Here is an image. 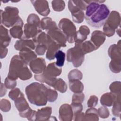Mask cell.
<instances>
[{
  "mask_svg": "<svg viewBox=\"0 0 121 121\" xmlns=\"http://www.w3.org/2000/svg\"><path fill=\"white\" fill-rule=\"evenodd\" d=\"M41 28L43 30H45L46 31L54 27L57 26L55 22L52 20L51 17H46L42 18L40 23Z\"/></svg>",
  "mask_w": 121,
  "mask_h": 121,
  "instance_id": "cell-24",
  "label": "cell"
},
{
  "mask_svg": "<svg viewBox=\"0 0 121 121\" xmlns=\"http://www.w3.org/2000/svg\"><path fill=\"white\" fill-rule=\"evenodd\" d=\"M85 99V95L83 93H75L72 97V102L73 103H82Z\"/></svg>",
  "mask_w": 121,
  "mask_h": 121,
  "instance_id": "cell-41",
  "label": "cell"
},
{
  "mask_svg": "<svg viewBox=\"0 0 121 121\" xmlns=\"http://www.w3.org/2000/svg\"><path fill=\"white\" fill-rule=\"evenodd\" d=\"M117 95L113 93H107L104 94L101 97L100 103L102 105L104 106L110 107L113 105Z\"/></svg>",
  "mask_w": 121,
  "mask_h": 121,
  "instance_id": "cell-22",
  "label": "cell"
},
{
  "mask_svg": "<svg viewBox=\"0 0 121 121\" xmlns=\"http://www.w3.org/2000/svg\"><path fill=\"white\" fill-rule=\"evenodd\" d=\"M121 44H112L109 47L108 55L112 60L109 63L110 69L112 72L117 73L121 71Z\"/></svg>",
  "mask_w": 121,
  "mask_h": 121,
  "instance_id": "cell-6",
  "label": "cell"
},
{
  "mask_svg": "<svg viewBox=\"0 0 121 121\" xmlns=\"http://www.w3.org/2000/svg\"><path fill=\"white\" fill-rule=\"evenodd\" d=\"M8 50L6 48L0 47V58H4L7 55Z\"/></svg>",
  "mask_w": 121,
  "mask_h": 121,
  "instance_id": "cell-47",
  "label": "cell"
},
{
  "mask_svg": "<svg viewBox=\"0 0 121 121\" xmlns=\"http://www.w3.org/2000/svg\"><path fill=\"white\" fill-rule=\"evenodd\" d=\"M68 78L69 81L75 80H81L82 78V74L81 72L77 69L71 70L68 74Z\"/></svg>",
  "mask_w": 121,
  "mask_h": 121,
  "instance_id": "cell-34",
  "label": "cell"
},
{
  "mask_svg": "<svg viewBox=\"0 0 121 121\" xmlns=\"http://www.w3.org/2000/svg\"><path fill=\"white\" fill-rule=\"evenodd\" d=\"M36 11L43 16H47L50 12L48 1L46 0H31Z\"/></svg>",
  "mask_w": 121,
  "mask_h": 121,
  "instance_id": "cell-14",
  "label": "cell"
},
{
  "mask_svg": "<svg viewBox=\"0 0 121 121\" xmlns=\"http://www.w3.org/2000/svg\"><path fill=\"white\" fill-rule=\"evenodd\" d=\"M73 117V112L71 105L62 104L59 109V120L60 121H71Z\"/></svg>",
  "mask_w": 121,
  "mask_h": 121,
  "instance_id": "cell-12",
  "label": "cell"
},
{
  "mask_svg": "<svg viewBox=\"0 0 121 121\" xmlns=\"http://www.w3.org/2000/svg\"><path fill=\"white\" fill-rule=\"evenodd\" d=\"M71 16L73 21L76 23H81L85 17L84 12L83 10H78L71 13Z\"/></svg>",
  "mask_w": 121,
  "mask_h": 121,
  "instance_id": "cell-33",
  "label": "cell"
},
{
  "mask_svg": "<svg viewBox=\"0 0 121 121\" xmlns=\"http://www.w3.org/2000/svg\"><path fill=\"white\" fill-rule=\"evenodd\" d=\"M46 32L52 39L61 47L66 46V37L57 26L47 30Z\"/></svg>",
  "mask_w": 121,
  "mask_h": 121,
  "instance_id": "cell-10",
  "label": "cell"
},
{
  "mask_svg": "<svg viewBox=\"0 0 121 121\" xmlns=\"http://www.w3.org/2000/svg\"><path fill=\"white\" fill-rule=\"evenodd\" d=\"M47 95L48 101L50 102H53L57 98L58 93L55 90H52L50 88H49L47 90Z\"/></svg>",
  "mask_w": 121,
  "mask_h": 121,
  "instance_id": "cell-38",
  "label": "cell"
},
{
  "mask_svg": "<svg viewBox=\"0 0 121 121\" xmlns=\"http://www.w3.org/2000/svg\"><path fill=\"white\" fill-rule=\"evenodd\" d=\"M105 40V35L103 32L99 30L94 31L91 35L90 41L95 47L96 50L104 43Z\"/></svg>",
  "mask_w": 121,
  "mask_h": 121,
  "instance_id": "cell-15",
  "label": "cell"
},
{
  "mask_svg": "<svg viewBox=\"0 0 121 121\" xmlns=\"http://www.w3.org/2000/svg\"><path fill=\"white\" fill-rule=\"evenodd\" d=\"M59 27L65 35L69 43L75 42L77 31L75 25L70 20L66 18H62L59 21Z\"/></svg>",
  "mask_w": 121,
  "mask_h": 121,
  "instance_id": "cell-8",
  "label": "cell"
},
{
  "mask_svg": "<svg viewBox=\"0 0 121 121\" xmlns=\"http://www.w3.org/2000/svg\"><path fill=\"white\" fill-rule=\"evenodd\" d=\"M71 106L73 112V117L77 114L81 112L83 109V106L81 103L72 102Z\"/></svg>",
  "mask_w": 121,
  "mask_h": 121,
  "instance_id": "cell-39",
  "label": "cell"
},
{
  "mask_svg": "<svg viewBox=\"0 0 121 121\" xmlns=\"http://www.w3.org/2000/svg\"><path fill=\"white\" fill-rule=\"evenodd\" d=\"M54 89L61 93H64L67 89V85L62 79L57 78V80L53 86Z\"/></svg>",
  "mask_w": 121,
  "mask_h": 121,
  "instance_id": "cell-31",
  "label": "cell"
},
{
  "mask_svg": "<svg viewBox=\"0 0 121 121\" xmlns=\"http://www.w3.org/2000/svg\"><path fill=\"white\" fill-rule=\"evenodd\" d=\"M32 77V74L27 65L23 67L18 73V78L22 80H28L31 78Z\"/></svg>",
  "mask_w": 121,
  "mask_h": 121,
  "instance_id": "cell-28",
  "label": "cell"
},
{
  "mask_svg": "<svg viewBox=\"0 0 121 121\" xmlns=\"http://www.w3.org/2000/svg\"><path fill=\"white\" fill-rule=\"evenodd\" d=\"M120 23L121 17L119 13L116 11H112L104 25L103 33L105 35L108 37L112 36L115 30L120 27Z\"/></svg>",
  "mask_w": 121,
  "mask_h": 121,
  "instance_id": "cell-5",
  "label": "cell"
},
{
  "mask_svg": "<svg viewBox=\"0 0 121 121\" xmlns=\"http://www.w3.org/2000/svg\"><path fill=\"white\" fill-rule=\"evenodd\" d=\"M19 56L25 63L28 65L33 60L36 58L37 55L31 49L26 48L20 51Z\"/></svg>",
  "mask_w": 121,
  "mask_h": 121,
  "instance_id": "cell-18",
  "label": "cell"
},
{
  "mask_svg": "<svg viewBox=\"0 0 121 121\" xmlns=\"http://www.w3.org/2000/svg\"><path fill=\"white\" fill-rule=\"evenodd\" d=\"M52 107H46L38 110L36 113L35 121L49 120L52 113Z\"/></svg>",
  "mask_w": 121,
  "mask_h": 121,
  "instance_id": "cell-20",
  "label": "cell"
},
{
  "mask_svg": "<svg viewBox=\"0 0 121 121\" xmlns=\"http://www.w3.org/2000/svg\"><path fill=\"white\" fill-rule=\"evenodd\" d=\"M81 49L85 54L96 50L95 47L90 41H87L81 43Z\"/></svg>",
  "mask_w": 121,
  "mask_h": 121,
  "instance_id": "cell-30",
  "label": "cell"
},
{
  "mask_svg": "<svg viewBox=\"0 0 121 121\" xmlns=\"http://www.w3.org/2000/svg\"><path fill=\"white\" fill-rule=\"evenodd\" d=\"M1 11V24L7 27L19 25L23 26V21L18 16L19 11L16 7H6Z\"/></svg>",
  "mask_w": 121,
  "mask_h": 121,
  "instance_id": "cell-3",
  "label": "cell"
},
{
  "mask_svg": "<svg viewBox=\"0 0 121 121\" xmlns=\"http://www.w3.org/2000/svg\"><path fill=\"white\" fill-rule=\"evenodd\" d=\"M85 55L81 49V43H75V46L67 52V60L68 62H72L73 66L77 68L84 62Z\"/></svg>",
  "mask_w": 121,
  "mask_h": 121,
  "instance_id": "cell-7",
  "label": "cell"
},
{
  "mask_svg": "<svg viewBox=\"0 0 121 121\" xmlns=\"http://www.w3.org/2000/svg\"><path fill=\"white\" fill-rule=\"evenodd\" d=\"M55 58L56 59V65L59 67H61L64 65L65 59V54L61 50H58L55 55Z\"/></svg>",
  "mask_w": 121,
  "mask_h": 121,
  "instance_id": "cell-32",
  "label": "cell"
},
{
  "mask_svg": "<svg viewBox=\"0 0 121 121\" xmlns=\"http://www.w3.org/2000/svg\"><path fill=\"white\" fill-rule=\"evenodd\" d=\"M23 26L19 25H16L13 26L9 30L10 35L14 38L21 39L24 35V31L22 29Z\"/></svg>",
  "mask_w": 121,
  "mask_h": 121,
  "instance_id": "cell-27",
  "label": "cell"
},
{
  "mask_svg": "<svg viewBox=\"0 0 121 121\" xmlns=\"http://www.w3.org/2000/svg\"><path fill=\"white\" fill-rule=\"evenodd\" d=\"M29 65L32 71L37 74L42 73L46 68V62L42 58L35 59L31 61Z\"/></svg>",
  "mask_w": 121,
  "mask_h": 121,
  "instance_id": "cell-13",
  "label": "cell"
},
{
  "mask_svg": "<svg viewBox=\"0 0 121 121\" xmlns=\"http://www.w3.org/2000/svg\"><path fill=\"white\" fill-rule=\"evenodd\" d=\"M32 40L35 45L43 44L47 47H47L54 41L48 34H45L44 32H41L38 34L35 38H33Z\"/></svg>",
  "mask_w": 121,
  "mask_h": 121,
  "instance_id": "cell-16",
  "label": "cell"
},
{
  "mask_svg": "<svg viewBox=\"0 0 121 121\" xmlns=\"http://www.w3.org/2000/svg\"><path fill=\"white\" fill-rule=\"evenodd\" d=\"M47 50V47L43 44L36 45L35 51L37 54L38 55H43L44 54Z\"/></svg>",
  "mask_w": 121,
  "mask_h": 121,
  "instance_id": "cell-45",
  "label": "cell"
},
{
  "mask_svg": "<svg viewBox=\"0 0 121 121\" xmlns=\"http://www.w3.org/2000/svg\"><path fill=\"white\" fill-rule=\"evenodd\" d=\"M27 65L21 59L19 55H14L11 60L8 77L14 80H17L18 73L24 66Z\"/></svg>",
  "mask_w": 121,
  "mask_h": 121,
  "instance_id": "cell-9",
  "label": "cell"
},
{
  "mask_svg": "<svg viewBox=\"0 0 121 121\" xmlns=\"http://www.w3.org/2000/svg\"><path fill=\"white\" fill-rule=\"evenodd\" d=\"M4 85L8 89H13L17 86L16 80L12 79L7 77L5 78Z\"/></svg>",
  "mask_w": 121,
  "mask_h": 121,
  "instance_id": "cell-40",
  "label": "cell"
},
{
  "mask_svg": "<svg viewBox=\"0 0 121 121\" xmlns=\"http://www.w3.org/2000/svg\"><path fill=\"white\" fill-rule=\"evenodd\" d=\"M61 46L55 42H52L48 47L46 54V58L49 60H52L55 58V55L56 52L59 50Z\"/></svg>",
  "mask_w": 121,
  "mask_h": 121,
  "instance_id": "cell-23",
  "label": "cell"
},
{
  "mask_svg": "<svg viewBox=\"0 0 121 121\" xmlns=\"http://www.w3.org/2000/svg\"><path fill=\"white\" fill-rule=\"evenodd\" d=\"M98 115L102 118H106L109 115V112L108 109L104 106H102L97 110Z\"/></svg>",
  "mask_w": 121,
  "mask_h": 121,
  "instance_id": "cell-43",
  "label": "cell"
},
{
  "mask_svg": "<svg viewBox=\"0 0 121 121\" xmlns=\"http://www.w3.org/2000/svg\"><path fill=\"white\" fill-rule=\"evenodd\" d=\"M90 33V30L89 28L85 26H81L78 31L77 32L76 37L75 41V43H81L85 40L86 39L87 35Z\"/></svg>",
  "mask_w": 121,
  "mask_h": 121,
  "instance_id": "cell-19",
  "label": "cell"
},
{
  "mask_svg": "<svg viewBox=\"0 0 121 121\" xmlns=\"http://www.w3.org/2000/svg\"><path fill=\"white\" fill-rule=\"evenodd\" d=\"M112 105V114L119 117L121 114V94L117 95L115 101Z\"/></svg>",
  "mask_w": 121,
  "mask_h": 121,
  "instance_id": "cell-29",
  "label": "cell"
},
{
  "mask_svg": "<svg viewBox=\"0 0 121 121\" xmlns=\"http://www.w3.org/2000/svg\"><path fill=\"white\" fill-rule=\"evenodd\" d=\"M10 41L11 38L9 34L8 30L1 24L0 31V47L6 48V47L9 46Z\"/></svg>",
  "mask_w": 121,
  "mask_h": 121,
  "instance_id": "cell-21",
  "label": "cell"
},
{
  "mask_svg": "<svg viewBox=\"0 0 121 121\" xmlns=\"http://www.w3.org/2000/svg\"><path fill=\"white\" fill-rule=\"evenodd\" d=\"M98 102V98L95 95L90 96L87 103V105L88 107H93L95 106Z\"/></svg>",
  "mask_w": 121,
  "mask_h": 121,
  "instance_id": "cell-46",
  "label": "cell"
},
{
  "mask_svg": "<svg viewBox=\"0 0 121 121\" xmlns=\"http://www.w3.org/2000/svg\"><path fill=\"white\" fill-rule=\"evenodd\" d=\"M36 45L33 40L21 39L17 40L15 43L14 47L17 51L29 48L31 50H34L35 48Z\"/></svg>",
  "mask_w": 121,
  "mask_h": 121,
  "instance_id": "cell-17",
  "label": "cell"
},
{
  "mask_svg": "<svg viewBox=\"0 0 121 121\" xmlns=\"http://www.w3.org/2000/svg\"><path fill=\"white\" fill-rule=\"evenodd\" d=\"M49 88L43 84L33 82L25 89L26 94L29 101L36 106H43L47 102V90Z\"/></svg>",
  "mask_w": 121,
  "mask_h": 121,
  "instance_id": "cell-1",
  "label": "cell"
},
{
  "mask_svg": "<svg viewBox=\"0 0 121 121\" xmlns=\"http://www.w3.org/2000/svg\"><path fill=\"white\" fill-rule=\"evenodd\" d=\"M10 109V104L9 100L6 99H2L0 101V109L1 111L7 112L9 111Z\"/></svg>",
  "mask_w": 121,
  "mask_h": 121,
  "instance_id": "cell-44",
  "label": "cell"
},
{
  "mask_svg": "<svg viewBox=\"0 0 121 121\" xmlns=\"http://www.w3.org/2000/svg\"><path fill=\"white\" fill-rule=\"evenodd\" d=\"M27 23L32 24L41 26V21L40 20V18L39 17L35 14L32 13L30 14L27 17Z\"/></svg>",
  "mask_w": 121,
  "mask_h": 121,
  "instance_id": "cell-36",
  "label": "cell"
},
{
  "mask_svg": "<svg viewBox=\"0 0 121 121\" xmlns=\"http://www.w3.org/2000/svg\"><path fill=\"white\" fill-rule=\"evenodd\" d=\"M52 9L56 11H61L65 7V4L63 0H53L52 2Z\"/></svg>",
  "mask_w": 121,
  "mask_h": 121,
  "instance_id": "cell-35",
  "label": "cell"
},
{
  "mask_svg": "<svg viewBox=\"0 0 121 121\" xmlns=\"http://www.w3.org/2000/svg\"><path fill=\"white\" fill-rule=\"evenodd\" d=\"M110 13V10L107 6L101 4L90 17L85 19L87 24L93 27L100 28L105 23Z\"/></svg>",
  "mask_w": 121,
  "mask_h": 121,
  "instance_id": "cell-4",
  "label": "cell"
},
{
  "mask_svg": "<svg viewBox=\"0 0 121 121\" xmlns=\"http://www.w3.org/2000/svg\"><path fill=\"white\" fill-rule=\"evenodd\" d=\"M99 115L96 108L91 107L87 109L85 114V120L87 121H98Z\"/></svg>",
  "mask_w": 121,
  "mask_h": 121,
  "instance_id": "cell-26",
  "label": "cell"
},
{
  "mask_svg": "<svg viewBox=\"0 0 121 121\" xmlns=\"http://www.w3.org/2000/svg\"><path fill=\"white\" fill-rule=\"evenodd\" d=\"M42 32L40 26L32 24L26 23L24 27V35L21 39H30L35 38L38 34Z\"/></svg>",
  "mask_w": 121,
  "mask_h": 121,
  "instance_id": "cell-11",
  "label": "cell"
},
{
  "mask_svg": "<svg viewBox=\"0 0 121 121\" xmlns=\"http://www.w3.org/2000/svg\"><path fill=\"white\" fill-rule=\"evenodd\" d=\"M69 87L75 93H81L84 89V86L79 80L69 81Z\"/></svg>",
  "mask_w": 121,
  "mask_h": 121,
  "instance_id": "cell-25",
  "label": "cell"
},
{
  "mask_svg": "<svg viewBox=\"0 0 121 121\" xmlns=\"http://www.w3.org/2000/svg\"><path fill=\"white\" fill-rule=\"evenodd\" d=\"M21 93H22L19 88H16L11 90L9 92V96L12 100L15 101L16 99L19 97Z\"/></svg>",
  "mask_w": 121,
  "mask_h": 121,
  "instance_id": "cell-42",
  "label": "cell"
},
{
  "mask_svg": "<svg viewBox=\"0 0 121 121\" xmlns=\"http://www.w3.org/2000/svg\"><path fill=\"white\" fill-rule=\"evenodd\" d=\"M61 71V67H58L54 62L49 64L42 73L35 75L34 77L35 80L39 82L53 86L57 79L56 77L59 76Z\"/></svg>",
  "mask_w": 121,
  "mask_h": 121,
  "instance_id": "cell-2",
  "label": "cell"
},
{
  "mask_svg": "<svg viewBox=\"0 0 121 121\" xmlns=\"http://www.w3.org/2000/svg\"><path fill=\"white\" fill-rule=\"evenodd\" d=\"M111 92L116 95L121 94V82L115 81L112 83L109 86Z\"/></svg>",
  "mask_w": 121,
  "mask_h": 121,
  "instance_id": "cell-37",
  "label": "cell"
}]
</instances>
